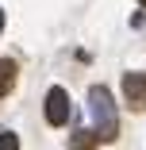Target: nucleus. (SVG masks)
<instances>
[{
  "mask_svg": "<svg viewBox=\"0 0 146 150\" xmlns=\"http://www.w3.org/2000/svg\"><path fill=\"white\" fill-rule=\"evenodd\" d=\"M89 112H92V123H96V139L100 142H111L119 135V115H115V100L104 85H96L89 93Z\"/></svg>",
  "mask_w": 146,
  "mask_h": 150,
  "instance_id": "obj_1",
  "label": "nucleus"
},
{
  "mask_svg": "<svg viewBox=\"0 0 146 150\" xmlns=\"http://www.w3.org/2000/svg\"><path fill=\"white\" fill-rule=\"evenodd\" d=\"M42 115H46V123L54 127H62L66 119H69V93L62 85H54L50 93H46V104H42Z\"/></svg>",
  "mask_w": 146,
  "mask_h": 150,
  "instance_id": "obj_2",
  "label": "nucleus"
},
{
  "mask_svg": "<svg viewBox=\"0 0 146 150\" xmlns=\"http://www.w3.org/2000/svg\"><path fill=\"white\" fill-rule=\"evenodd\" d=\"M96 135H73V150H92Z\"/></svg>",
  "mask_w": 146,
  "mask_h": 150,
  "instance_id": "obj_6",
  "label": "nucleus"
},
{
  "mask_svg": "<svg viewBox=\"0 0 146 150\" xmlns=\"http://www.w3.org/2000/svg\"><path fill=\"white\" fill-rule=\"evenodd\" d=\"M138 4H146V0H138Z\"/></svg>",
  "mask_w": 146,
  "mask_h": 150,
  "instance_id": "obj_8",
  "label": "nucleus"
},
{
  "mask_svg": "<svg viewBox=\"0 0 146 150\" xmlns=\"http://www.w3.org/2000/svg\"><path fill=\"white\" fill-rule=\"evenodd\" d=\"M0 31H4V12H0Z\"/></svg>",
  "mask_w": 146,
  "mask_h": 150,
  "instance_id": "obj_7",
  "label": "nucleus"
},
{
  "mask_svg": "<svg viewBox=\"0 0 146 150\" xmlns=\"http://www.w3.org/2000/svg\"><path fill=\"white\" fill-rule=\"evenodd\" d=\"M0 150H19V139H16V131H0Z\"/></svg>",
  "mask_w": 146,
  "mask_h": 150,
  "instance_id": "obj_5",
  "label": "nucleus"
},
{
  "mask_svg": "<svg viewBox=\"0 0 146 150\" xmlns=\"http://www.w3.org/2000/svg\"><path fill=\"white\" fill-rule=\"evenodd\" d=\"M123 96L131 108H146V73H123Z\"/></svg>",
  "mask_w": 146,
  "mask_h": 150,
  "instance_id": "obj_3",
  "label": "nucleus"
},
{
  "mask_svg": "<svg viewBox=\"0 0 146 150\" xmlns=\"http://www.w3.org/2000/svg\"><path fill=\"white\" fill-rule=\"evenodd\" d=\"M16 85V62H8V58H0V96H8Z\"/></svg>",
  "mask_w": 146,
  "mask_h": 150,
  "instance_id": "obj_4",
  "label": "nucleus"
}]
</instances>
